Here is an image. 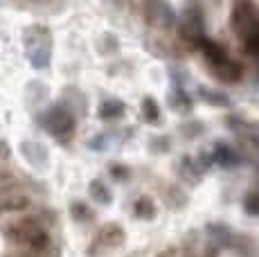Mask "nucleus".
<instances>
[{"mask_svg": "<svg viewBox=\"0 0 259 257\" xmlns=\"http://www.w3.org/2000/svg\"><path fill=\"white\" fill-rule=\"evenodd\" d=\"M91 196L97 201V203H111L113 201L111 190H108V187L104 185V181H99V179L91 181Z\"/></svg>", "mask_w": 259, "mask_h": 257, "instance_id": "9", "label": "nucleus"}, {"mask_svg": "<svg viewBox=\"0 0 259 257\" xmlns=\"http://www.w3.org/2000/svg\"><path fill=\"white\" fill-rule=\"evenodd\" d=\"M111 174H113V179H128V167H124V165H113L111 167Z\"/></svg>", "mask_w": 259, "mask_h": 257, "instance_id": "18", "label": "nucleus"}, {"mask_svg": "<svg viewBox=\"0 0 259 257\" xmlns=\"http://www.w3.org/2000/svg\"><path fill=\"white\" fill-rule=\"evenodd\" d=\"M142 113L144 117H147V122H151V124H156L158 120H160V108H158V104L151 100V97H147V100L142 102Z\"/></svg>", "mask_w": 259, "mask_h": 257, "instance_id": "11", "label": "nucleus"}, {"mask_svg": "<svg viewBox=\"0 0 259 257\" xmlns=\"http://www.w3.org/2000/svg\"><path fill=\"white\" fill-rule=\"evenodd\" d=\"M5 237L14 244L27 246L32 253H43L50 248V235L41 228L36 219H23L18 224H12L5 228Z\"/></svg>", "mask_w": 259, "mask_h": 257, "instance_id": "1", "label": "nucleus"}, {"mask_svg": "<svg viewBox=\"0 0 259 257\" xmlns=\"http://www.w3.org/2000/svg\"><path fill=\"white\" fill-rule=\"evenodd\" d=\"M124 241V230L117 224H108L95 235V246H102V248H115Z\"/></svg>", "mask_w": 259, "mask_h": 257, "instance_id": "6", "label": "nucleus"}, {"mask_svg": "<svg viewBox=\"0 0 259 257\" xmlns=\"http://www.w3.org/2000/svg\"><path fill=\"white\" fill-rule=\"evenodd\" d=\"M124 113V104L117 100H104L99 106V117L102 120H115Z\"/></svg>", "mask_w": 259, "mask_h": 257, "instance_id": "8", "label": "nucleus"}, {"mask_svg": "<svg viewBox=\"0 0 259 257\" xmlns=\"http://www.w3.org/2000/svg\"><path fill=\"white\" fill-rule=\"evenodd\" d=\"M243 43H246V50L250 54H255L259 57V29H255L252 34H248L246 38H243Z\"/></svg>", "mask_w": 259, "mask_h": 257, "instance_id": "14", "label": "nucleus"}, {"mask_svg": "<svg viewBox=\"0 0 259 257\" xmlns=\"http://www.w3.org/2000/svg\"><path fill=\"white\" fill-rule=\"evenodd\" d=\"M48 128L54 133L57 138H70L74 131V117L70 111L57 106L52 108V113L48 115Z\"/></svg>", "mask_w": 259, "mask_h": 257, "instance_id": "3", "label": "nucleus"}, {"mask_svg": "<svg viewBox=\"0 0 259 257\" xmlns=\"http://www.w3.org/2000/svg\"><path fill=\"white\" fill-rule=\"evenodd\" d=\"M217 70H219V75L226 77V79H230V81H237V79H241V68H239V63H235V61H228L226 66L217 68Z\"/></svg>", "mask_w": 259, "mask_h": 257, "instance_id": "12", "label": "nucleus"}, {"mask_svg": "<svg viewBox=\"0 0 259 257\" xmlns=\"http://www.w3.org/2000/svg\"><path fill=\"white\" fill-rule=\"evenodd\" d=\"M214 158H217L219 162H223V165H230V162H235V160H237L235 151L228 149V147H223V145H219V147H217V154H214Z\"/></svg>", "mask_w": 259, "mask_h": 257, "instance_id": "13", "label": "nucleus"}, {"mask_svg": "<svg viewBox=\"0 0 259 257\" xmlns=\"http://www.w3.org/2000/svg\"><path fill=\"white\" fill-rule=\"evenodd\" d=\"M203 97H207V102L214 104V106H228V100L221 95V93H210V91H201Z\"/></svg>", "mask_w": 259, "mask_h": 257, "instance_id": "15", "label": "nucleus"}, {"mask_svg": "<svg viewBox=\"0 0 259 257\" xmlns=\"http://www.w3.org/2000/svg\"><path fill=\"white\" fill-rule=\"evenodd\" d=\"M133 207H136L133 212H136L138 219H153V215H156V205H153V201L149 196H140Z\"/></svg>", "mask_w": 259, "mask_h": 257, "instance_id": "10", "label": "nucleus"}, {"mask_svg": "<svg viewBox=\"0 0 259 257\" xmlns=\"http://www.w3.org/2000/svg\"><path fill=\"white\" fill-rule=\"evenodd\" d=\"M203 52H205L207 61H210L214 68H221V66H226V63L230 61V59H228V54H226V50H223L219 43L205 41V43H203Z\"/></svg>", "mask_w": 259, "mask_h": 257, "instance_id": "7", "label": "nucleus"}, {"mask_svg": "<svg viewBox=\"0 0 259 257\" xmlns=\"http://www.w3.org/2000/svg\"><path fill=\"white\" fill-rule=\"evenodd\" d=\"M25 41H27V57L32 66L43 70L52 59V36H50V32L43 25H34L25 34Z\"/></svg>", "mask_w": 259, "mask_h": 257, "instance_id": "2", "label": "nucleus"}, {"mask_svg": "<svg viewBox=\"0 0 259 257\" xmlns=\"http://www.w3.org/2000/svg\"><path fill=\"white\" fill-rule=\"evenodd\" d=\"M246 212H250V215H259V194H250L246 199Z\"/></svg>", "mask_w": 259, "mask_h": 257, "instance_id": "17", "label": "nucleus"}, {"mask_svg": "<svg viewBox=\"0 0 259 257\" xmlns=\"http://www.w3.org/2000/svg\"><path fill=\"white\" fill-rule=\"evenodd\" d=\"M21 154L32 167H46L48 165V151L41 142L36 140H25L21 142Z\"/></svg>", "mask_w": 259, "mask_h": 257, "instance_id": "5", "label": "nucleus"}, {"mask_svg": "<svg viewBox=\"0 0 259 257\" xmlns=\"http://www.w3.org/2000/svg\"><path fill=\"white\" fill-rule=\"evenodd\" d=\"M34 207V201L29 196L21 194V192H14V194H7L0 199V217L5 215H21V212H27Z\"/></svg>", "mask_w": 259, "mask_h": 257, "instance_id": "4", "label": "nucleus"}, {"mask_svg": "<svg viewBox=\"0 0 259 257\" xmlns=\"http://www.w3.org/2000/svg\"><path fill=\"white\" fill-rule=\"evenodd\" d=\"M72 215L77 217V219H91L93 212L88 210V207L83 205V203H74V205H72Z\"/></svg>", "mask_w": 259, "mask_h": 257, "instance_id": "16", "label": "nucleus"}]
</instances>
